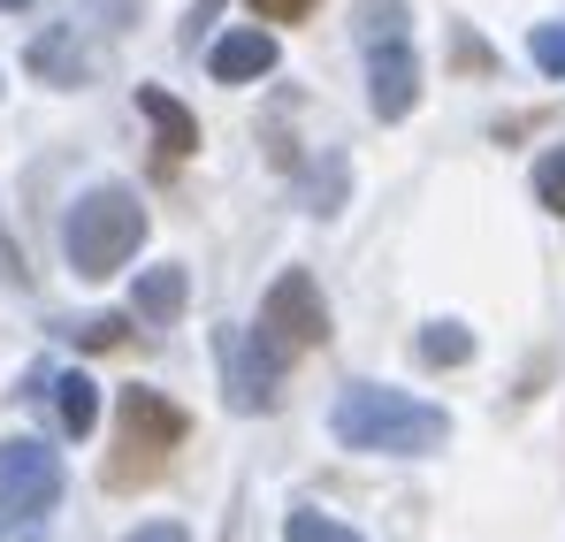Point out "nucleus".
Segmentation results:
<instances>
[{
  "instance_id": "nucleus-21",
  "label": "nucleus",
  "mask_w": 565,
  "mask_h": 542,
  "mask_svg": "<svg viewBox=\"0 0 565 542\" xmlns=\"http://www.w3.org/2000/svg\"><path fill=\"white\" fill-rule=\"evenodd\" d=\"M214 8H222V0H199V8H191V23H184V39H199V31H206V23H214Z\"/></svg>"
},
{
  "instance_id": "nucleus-18",
  "label": "nucleus",
  "mask_w": 565,
  "mask_h": 542,
  "mask_svg": "<svg viewBox=\"0 0 565 542\" xmlns=\"http://www.w3.org/2000/svg\"><path fill=\"white\" fill-rule=\"evenodd\" d=\"M535 199H543L551 214H565V146H558V153H543V161H535Z\"/></svg>"
},
{
  "instance_id": "nucleus-6",
  "label": "nucleus",
  "mask_w": 565,
  "mask_h": 542,
  "mask_svg": "<svg viewBox=\"0 0 565 542\" xmlns=\"http://www.w3.org/2000/svg\"><path fill=\"white\" fill-rule=\"evenodd\" d=\"M54 497H62V458L46 444H0V504L8 512L39 520V512H54Z\"/></svg>"
},
{
  "instance_id": "nucleus-14",
  "label": "nucleus",
  "mask_w": 565,
  "mask_h": 542,
  "mask_svg": "<svg viewBox=\"0 0 565 542\" xmlns=\"http://www.w3.org/2000/svg\"><path fill=\"white\" fill-rule=\"evenodd\" d=\"M282 542H360V535L337 528L329 512H290V520H282Z\"/></svg>"
},
{
  "instance_id": "nucleus-20",
  "label": "nucleus",
  "mask_w": 565,
  "mask_h": 542,
  "mask_svg": "<svg viewBox=\"0 0 565 542\" xmlns=\"http://www.w3.org/2000/svg\"><path fill=\"white\" fill-rule=\"evenodd\" d=\"M122 542H191V535L177 528V520H146V528H130Z\"/></svg>"
},
{
  "instance_id": "nucleus-4",
  "label": "nucleus",
  "mask_w": 565,
  "mask_h": 542,
  "mask_svg": "<svg viewBox=\"0 0 565 542\" xmlns=\"http://www.w3.org/2000/svg\"><path fill=\"white\" fill-rule=\"evenodd\" d=\"M260 337L276 344V352H313V344H329V306H321V283L306 268H282L268 283V298H260Z\"/></svg>"
},
{
  "instance_id": "nucleus-13",
  "label": "nucleus",
  "mask_w": 565,
  "mask_h": 542,
  "mask_svg": "<svg viewBox=\"0 0 565 542\" xmlns=\"http://www.w3.org/2000/svg\"><path fill=\"white\" fill-rule=\"evenodd\" d=\"M360 39H367V46L405 39V0H360Z\"/></svg>"
},
{
  "instance_id": "nucleus-22",
  "label": "nucleus",
  "mask_w": 565,
  "mask_h": 542,
  "mask_svg": "<svg viewBox=\"0 0 565 542\" xmlns=\"http://www.w3.org/2000/svg\"><path fill=\"white\" fill-rule=\"evenodd\" d=\"M0 8H31V0H0Z\"/></svg>"
},
{
  "instance_id": "nucleus-11",
  "label": "nucleus",
  "mask_w": 565,
  "mask_h": 542,
  "mask_svg": "<svg viewBox=\"0 0 565 542\" xmlns=\"http://www.w3.org/2000/svg\"><path fill=\"white\" fill-rule=\"evenodd\" d=\"M54 413H62V428H70V436H93V421H99V390L85 382V374H62V382H54Z\"/></svg>"
},
{
  "instance_id": "nucleus-7",
  "label": "nucleus",
  "mask_w": 565,
  "mask_h": 542,
  "mask_svg": "<svg viewBox=\"0 0 565 542\" xmlns=\"http://www.w3.org/2000/svg\"><path fill=\"white\" fill-rule=\"evenodd\" d=\"M367 99H375L382 123H405V115H413V99H420V62H413L405 39L367 46Z\"/></svg>"
},
{
  "instance_id": "nucleus-12",
  "label": "nucleus",
  "mask_w": 565,
  "mask_h": 542,
  "mask_svg": "<svg viewBox=\"0 0 565 542\" xmlns=\"http://www.w3.org/2000/svg\"><path fill=\"white\" fill-rule=\"evenodd\" d=\"M413 352H420V360H428V366H467V360H473V337H467V329H459V321H428Z\"/></svg>"
},
{
  "instance_id": "nucleus-10",
  "label": "nucleus",
  "mask_w": 565,
  "mask_h": 542,
  "mask_svg": "<svg viewBox=\"0 0 565 542\" xmlns=\"http://www.w3.org/2000/svg\"><path fill=\"white\" fill-rule=\"evenodd\" d=\"M184 298H191V275L184 268H146V275H138V313H146V321H177Z\"/></svg>"
},
{
  "instance_id": "nucleus-19",
  "label": "nucleus",
  "mask_w": 565,
  "mask_h": 542,
  "mask_svg": "<svg viewBox=\"0 0 565 542\" xmlns=\"http://www.w3.org/2000/svg\"><path fill=\"white\" fill-rule=\"evenodd\" d=\"M321 0H253V15L260 23H298V15H313Z\"/></svg>"
},
{
  "instance_id": "nucleus-16",
  "label": "nucleus",
  "mask_w": 565,
  "mask_h": 542,
  "mask_svg": "<svg viewBox=\"0 0 565 542\" xmlns=\"http://www.w3.org/2000/svg\"><path fill=\"white\" fill-rule=\"evenodd\" d=\"M70 337H77V344H85V352H115V344H122V337H130V321H122V313H93V321H77V329H70Z\"/></svg>"
},
{
  "instance_id": "nucleus-3",
  "label": "nucleus",
  "mask_w": 565,
  "mask_h": 542,
  "mask_svg": "<svg viewBox=\"0 0 565 542\" xmlns=\"http://www.w3.org/2000/svg\"><path fill=\"white\" fill-rule=\"evenodd\" d=\"M115 428H122V444H115V458H107V481L115 489H138V481H153L161 466H169V451L184 444V405H169L161 390H122L115 397Z\"/></svg>"
},
{
  "instance_id": "nucleus-17",
  "label": "nucleus",
  "mask_w": 565,
  "mask_h": 542,
  "mask_svg": "<svg viewBox=\"0 0 565 542\" xmlns=\"http://www.w3.org/2000/svg\"><path fill=\"white\" fill-rule=\"evenodd\" d=\"M527 54H535V70H543V77H565V23H535Z\"/></svg>"
},
{
  "instance_id": "nucleus-5",
  "label": "nucleus",
  "mask_w": 565,
  "mask_h": 542,
  "mask_svg": "<svg viewBox=\"0 0 565 542\" xmlns=\"http://www.w3.org/2000/svg\"><path fill=\"white\" fill-rule=\"evenodd\" d=\"M276 382H282V352L253 329H222V397L237 413H268L276 405Z\"/></svg>"
},
{
  "instance_id": "nucleus-2",
  "label": "nucleus",
  "mask_w": 565,
  "mask_h": 542,
  "mask_svg": "<svg viewBox=\"0 0 565 542\" xmlns=\"http://www.w3.org/2000/svg\"><path fill=\"white\" fill-rule=\"evenodd\" d=\"M138 237H146V206H138V191H122V183L85 191V199L70 206V230H62L77 275H115L138 253Z\"/></svg>"
},
{
  "instance_id": "nucleus-8",
  "label": "nucleus",
  "mask_w": 565,
  "mask_h": 542,
  "mask_svg": "<svg viewBox=\"0 0 565 542\" xmlns=\"http://www.w3.org/2000/svg\"><path fill=\"white\" fill-rule=\"evenodd\" d=\"M206 70H214L222 85H253V77L276 70V39H268V31H230V39H214Z\"/></svg>"
},
{
  "instance_id": "nucleus-1",
  "label": "nucleus",
  "mask_w": 565,
  "mask_h": 542,
  "mask_svg": "<svg viewBox=\"0 0 565 542\" xmlns=\"http://www.w3.org/2000/svg\"><path fill=\"white\" fill-rule=\"evenodd\" d=\"M329 428H337L344 451H382V458H428L451 444V421L436 405H420L405 390H382V382H352L337 397Z\"/></svg>"
},
{
  "instance_id": "nucleus-9",
  "label": "nucleus",
  "mask_w": 565,
  "mask_h": 542,
  "mask_svg": "<svg viewBox=\"0 0 565 542\" xmlns=\"http://www.w3.org/2000/svg\"><path fill=\"white\" fill-rule=\"evenodd\" d=\"M138 107H146V123L161 130V153H169V161L199 153V123H191V107H184V99H169L161 85H138Z\"/></svg>"
},
{
  "instance_id": "nucleus-15",
  "label": "nucleus",
  "mask_w": 565,
  "mask_h": 542,
  "mask_svg": "<svg viewBox=\"0 0 565 542\" xmlns=\"http://www.w3.org/2000/svg\"><path fill=\"white\" fill-rule=\"evenodd\" d=\"M31 70H39V77H62V85H77V70H85V62L70 54V39H39V46H31Z\"/></svg>"
}]
</instances>
